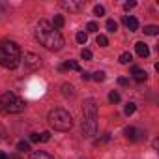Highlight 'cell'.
I'll return each mask as SVG.
<instances>
[{"label": "cell", "mask_w": 159, "mask_h": 159, "mask_svg": "<svg viewBox=\"0 0 159 159\" xmlns=\"http://www.w3.org/2000/svg\"><path fill=\"white\" fill-rule=\"evenodd\" d=\"M30 159H54V157H52L51 153L43 152V150H36V152L30 153Z\"/></svg>", "instance_id": "12"}, {"label": "cell", "mask_w": 159, "mask_h": 159, "mask_svg": "<svg viewBox=\"0 0 159 159\" xmlns=\"http://www.w3.org/2000/svg\"><path fill=\"white\" fill-rule=\"evenodd\" d=\"M0 159H8V155H6L4 152H0Z\"/></svg>", "instance_id": "33"}, {"label": "cell", "mask_w": 159, "mask_h": 159, "mask_svg": "<svg viewBox=\"0 0 159 159\" xmlns=\"http://www.w3.org/2000/svg\"><path fill=\"white\" fill-rule=\"evenodd\" d=\"M49 139H51V135H49V133H47V131H43V133H41V135H39V142H47V140H49Z\"/></svg>", "instance_id": "28"}, {"label": "cell", "mask_w": 159, "mask_h": 159, "mask_svg": "<svg viewBox=\"0 0 159 159\" xmlns=\"http://www.w3.org/2000/svg\"><path fill=\"white\" fill-rule=\"evenodd\" d=\"M84 137H94L98 133V103L96 99H86L83 107V124H81Z\"/></svg>", "instance_id": "2"}, {"label": "cell", "mask_w": 159, "mask_h": 159, "mask_svg": "<svg viewBox=\"0 0 159 159\" xmlns=\"http://www.w3.org/2000/svg\"><path fill=\"white\" fill-rule=\"evenodd\" d=\"M81 58H83V60H92V51H88V49H83V52H81Z\"/></svg>", "instance_id": "25"}, {"label": "cell", "mask_w": 159, "mask_h": 159, "mask_svg": "<svg viewBox=\"0 0 159 159\" xmlns=\"http://www.w3.org/2000/svg\"><path fill=\"white\" fill-rule=\"evenodd\" d=\"M92 79H94V81H98V83H103V81H105V73H103V71H96V73L92 75Z\"/></svg>", "instance_id": "21"}, {"label": "cell", "mask_w": 159, "mask_h": 159, "mask_svg": "<svg viewBox=\"0 0 159 159\" xmlns=\"http://www.w3.org/2000/svg\"><path fill=\"white\" fill-rule=\"evenodd\" d=\"M124 25H125L131 32H135V30L139 28V21H137L135 17H124Z\"/></svg>", "instance_id": "11"}, {"label": "cell", "mask_w": 159, "mask_h": 159, "mask_svg": "<svg viewBox=\"0 0 159 159\" xmlns=\"http://www.w3.org/2000/svg\"><path fill=\"white\" fill-rule=\"evenodd\" d=\"M62 26H64V17H62V15H56L54 21H52V28L58 30V28H62Z\"/></svg>", "instance_id": "16"}, {"label": "cell", "mask_w": 159, "mask_h": 159, "mask_svg": "<svg viewBox=\"0 0 159 159\" xmlns=\"http://www.w3.org/2000/svg\"><path fill=\"white\" fill-rule=\"evenodd\" d=\"M96 43H98L99 47H107V45H109V39H107V36H103V34H99V36L96 38Z\"/></svg>", "instance_id": "17"}, {"label": "cell", "mask_w": 159, "mask_h": 159, "mask_svg": "<svg viewBox=\"0 0 159 159\" xmlns=\"http://www.w3.org/2000/svg\"><path fill=\"white\" fill-rule=\"evenodd\" d=\"M0 109L6 114H19L25 111V101L19 96H15L13 92H6L0 96Z\"/></svg>", "instance_id": "5"}, {"label": "cell", "mask_w": 159, "mask_h": 159, "mask_svg": "<svg viewBox=\"0 0 159 159\" xmlns=\"http://www.w3.org/2000/svg\"><path fill=\"white\" fill-rule=\"evenodd\" d=\"M105 26H107V30H109V32H116V30H118V25H116V21H112V19H109Z\"/></svg>", "instance_id": "20"}, {"label": "cell", "mask_w": 159, "mask_h": 159, "mask_svg": "<svg viewBox=\"0 0 159 159\" xmlns=\"http://www.w3.org/2000/svg\"><path fill=\"white\" fill-rule=\"evenodd\" d=\"M51 127H54L56 131H69L73 127V118L66 109H52L47 116Z\"/></svg>", "instance_id": "4"}, {"label": "cell", "mask_w": 159, "mask_h": 159, "mask_svg": "<svg viewBox=\"0 0 159 159\" xmlns=\"http://www.w3.org/2000/svg\"><path fill=\"white\" fill-rule=\"evenodd\" d=\"M135 109H137V107H135V103H127V105H125V109H124V112L129 116V114H133V112H135Z\"/></svg>", "instance_id": "24"}, {"label": "cell", "mask_w": 159, "mask_h": 159, "mask_svg": "<svg viewBox=\"0 0 159 159\" xmlns=\"http://www.w3.org/2000/svg\"><path fill=\"white\" fill-rule=\"evenodd\" d=\"M86 30H88V32H98V25H96V23H88V25H86Z\"/></svg>", "instance_id": "27"}, {"label": "cell", "mask_w": 159, "mask_h": 159, "mask_svg": "<svg viewBox=\"0 0 159 159\" xmlns=\"http://www.w3.org/2000/svg\"><path fill=\"white\" fill-rule=\"evenodd\" d=\"M109 101H111V103H118V101H120V94H118V92H111V94H109Z\"/></svg>", "instance_id": "23"}, {"label": "cell", "mask_w": 159, "mask_h": 159, "mask_svg": "<svg viewBox=\"0 0 159 159\" xmlns=\"http://www.w3.org/2000/svg\"><path fill=\"white\" fill-rule=\"evenodd\" d=\"M131 60H133L131 52H122V54H120V64H129Z\"/></svg>", "instance_id": "19"}, {"label": "cell", "mask_w": 159, "mask_h": 159, "mask_svg": "<svg viewBox=\"0 0 159 159\" xmlns=\"http://www.w3.org/2000/svg\"><path fill=\"white\" fill-rule=\"evenodd\" d=\"M21 62V49L15 41H10V39H4L0 41V66L2 67H8V69H13L17 67Z\"/></svg>", "instance_id": "3"}, {"label": "cell", "mask_w": 159, "mask_h": 159, "mask_svg": "<svg viewBox=\"0 0 159 159\" xmlns=\"http://www.w3.org/2000/svg\"><path fill=\"white\" fill-rule=\"evenodd\" d=\"M60 6H62L64 10H67V11L77 13V11H83V10L86 8V0H62Z\"/></svg>", "instance_id": "6"}, {"label": "cell", "mask_w": 159, "mask_h": 159, "mask_svg": "<svg viewBox=\"0 0 159 159\" xmlns=\"http://www.w3.org/2000/svg\"><path fill=\"white\" fill-rule=\"evenodd\" d=\"M30 140L32 142H39V133H32L30 135Z\"/></svg>", "instance_id": "30"}, {"label": "cell", "mask_w": 159, "mask_h": 159, "mask_svg": "<svg viewBox=\"0 0 159 159\" xmlns=\"http://www.w3.org/2000/svg\"><path fill=\"white\" fill-rule=\"evenodd\" d=\"M94 13H96V15H98V17H101V15H105V8H103V6H99V4H98V6H96V8H94Z\"/></svg>", "instance_id": "26"}, {"label": "cell", "mask_w": 159, "mask_h": 159, "mask_svg": "<svg viewBox=\"0 0 159 159\" xmlns=\"http://www.w3.org/2000/svg\"><path fill=\"white\" fill-rule=\"evenodd\" d=\"M36 38L49 51H60L64 47L62 34L56 28H52V25L49 21H39L38 23V26H36Z\"/></svg>", "instance_id": "1"}, {"label": "cell", "mask_w": 159, "mask_h": 159, "mask_svg": "<svg viewBox=\"0 0 159 159\" xmlns=\"http://www.w3.org/2000/svg\"><path fill=\"white\" fill-rule=\"evenodd\" d=\"M140 135H142V133H140L139 129H135V127H127V129H125V137H127V140H131V142L140 140V139H142Z\"/></svg>", "instance_id": "8"}, {"label": "cell", "mask_w": 159, "mask_h": 159, "mask_svg": "<svg viewBox=\"0 0 159 159\" xmlns=\"http://www.w3.org/2000/svg\"><path fill=\"white\" fill-rule=\"evenodd\" d=\"M75 39H77V43H81V45H84V43H86V39H88V36H86L84 32H77Z\"/></svg>", "instance_id": "18"}, {"label": "cell", "mask_w": 159, "mask_h": 159, "mask_svg": "<svg viewBox=\"0 0 159 159\" xmlns=\"http://www.w3.org/2000/svg\"><path fill=\"white\" fill-rule=\"evenodd\" d=\"M62 94L66 96V98H71L75 92H73V86L71 84H62Z\"/></svg>", "instance_id": "15"}, {"label": "cell", "mask_w": 159, "mask_h": 159, "mask_svg": "<svg viewBox=\"0 0 159 159\" xmlns=\"http://www.w3.org/2000/svg\"><path fill=\"white\" fill-rule=\"evenodd\" d=\"M133 79H135L137 83H144L146 79H148V73L144 69H140V67H133Z\"/></svg>", "instance_id": "9"}, {"label": "cell", "mask_w": 159, "mask_h": 159, "mask_svg": "<svg viewBox=\"0 0 159 159\" xmlns=\"http://www.w3.org/2000/svg\"><path fill=\"white\" fill-rule=\"evenodd\" d=\"M17 150H19V152H28V150H30V144L25 142V140H21V142L17 144Z\"/></svg>", "instance_id": "22"}, {"label": "cell", "mask_w": 159, "mask_h": 159, "mask_svg": "<svg viewBox=\"0 0 159 159\" xmlns=\"http://www.w3.org/2000/svg\"><path fill=\"white\" fill-rule=\"evenodd\" d=\"M60 69H62V71H66V69H75V71H81V66H79L77 62H73V60H67L66 64H62V66H60Z\"/></svg>", "instance_id": "13"}, {"label": "cell", "mask_w": 159, "mask_h": 159, "mask_svg": "<svg viewBox=\"0 0 159 159\" xmlns=\"http://www.w3.org/2000/svg\"><path fill=\"white\" fill-rule=\"evenodd\" d=\"M81 73H83V81H88V79H92L90 73H86V71H81Z\"/></svg>", "instance_id": "32"}, {"label": "cell", "mask_w": 159, "mask_h": 159, "mask_svg": "<svg viewBox=\"0 0 159 159\" xmlns=\"http://www.w3.org/2000/svg\"><path fill=\"white\" fill-rule=\"evenodd\" d=\"M118 84H120V86H125V84H127V79L120 77V79H118Z\"/></svg>", "instance_id": "31"}, {"label": "cell", "mask_w": 159, "mask_h": 159, "mask_svg": "<svg viewBox=\"0 0 159 159\" xmlns=\"http://www.w3.org/2000/svg\"><path fill=\"white\" fill-rule=\"evenodd\" d=\"M135 51H137V54H139L140 58H146V56L150 54V49H148V45H146V43H142V41H139V43L135 45Z\"/></svg>", "instance_id": "10"}, {"label": "cell", "mask_w": 159, "mask_h": 159, "mask_svg": "<svg viewBox=\"0 0 159 159\" xmlns=\"http://www.w3.org/2000/svg\"><path fill=\"white\" fill-rule=\"evenodd\" d=\"M135 6H137V2H125V4H124V10L129 11V10H133Z\"/></svg>", "instance_id": "29"}, {"label": "cell", "mask_w": 159, "mask_h": 159, "mask_svg": "<svg viewBox=\"0 0 159 159\" xmlns=\"http://www.w3.org/2000/svg\"><path fill=\"white\" fill-rule=\"evenodd\" d=\"M157 32H159V28H157L155 25H148V26H144V34H148V36H157Z\"/></svg>", "instance_id": "14"}, {"label": "cell", "mask_w": 159, "mask_h": 159, "mask_svg": "<svg viewBox=\"0 0 159 159\" xmlns=\"http://www.w3.org/2000/svg\"><path fill=\"white\" fill-rule=\"evenodd\" d=\"M23 64H25V67H26L28 71H36V69H39V66H41V58H39L38 54H34V52H26V54L23 56Z\"/></svg>", "instance_id": "7"}]
</instances>
